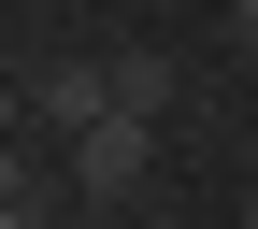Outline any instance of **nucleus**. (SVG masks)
I'll use <instances>...</instances> for the list:
<instances>
[{
    "label": "nucleus",
    "instance_id": "obj_3",
    "mask_svg": "<svg viewBox=\"0 0 258 229\" xmlns=\"http://www.w3.org/2000/svg\"><path fill=\"white\" fill-rule=\"evenodd\" d=\"M215 15H230V43H244V57H258V0H215Z\"/></svg>",
    "mask_w": 258,
    "mask_h": 229
},
{
    "label": "nucleus",
    "instance_id": "obj_1",
    "mask_svg": "<svg viewBox=\"0 0 258 229\" xmlns=\"http://www.w3.org/2000/svg\"><path fill=\"white\" fill-rule=\"evenodd\" d=\"M72 186H86V201H129V186H144V115L72 129Z\"/></svg>",
    "mask_w": 258,
    "mask_h": 229
},
{
    "label": "nucleus",
    "instance_id": "obj_2",
    "mask_svg": "<svg viewBox=\"0 0 258 229\" xmlns=\"http://www.w3.org/2000/svg\"><path fill=\"white\" fill-rule=\"evenodd\" d=\"M101 115H129L115 72H43V129H101Z\"/></svg>",
    "mask_w": 258,
    "mask_h": 229
}]
</instances>
